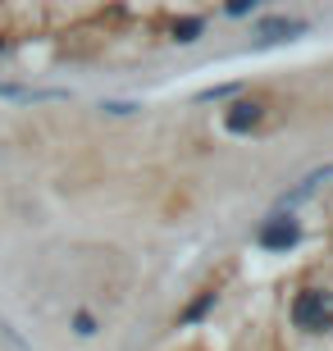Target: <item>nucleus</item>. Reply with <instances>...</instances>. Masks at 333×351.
<instances>
[{
    "label": "nucleus",
    "instance_id": "obj_1",
    "mask_svg": "<svg viewBox=\"0 0 333 351\" xmlns=\"http://www.w3.org/2000/svg\"><path fill=\"white\" fill-rule=\"evenodd\" d=\"M297 324H306V328H329V324H333V297L306 292V297L297 301Z\"/></svg>",
    "mask_w": 333,
    "mask_h": 351
},
{
    "label": "nucleus",
    "instance_id": "obj_2",
    "mask_svg": "<svg viewBox=\"0 0 333 351\" xmlns=\"http://www.w3.org/2000/svg\"><path fill=\"white\" fill-rule=\"evenodd\" d=\"M0 101H69V91H46V87H19V82H0Z\"/></svg>",
    "mask_w": 333,
    "mask_h": 351
},
{
    "label": "nucleus",
    "instance_id": "obj_3",
    "mask_svg": "<svg viewBox=\"0 0 333 351\" xmlns=\"http://www.w3.org/2000/svg\"><path fill=\"white\" fill-rule=\"evenodd\" d=\"M297 233H301L297 223H288V219H269L265 228H260V242H265V247H292Z\"/></svg>",
    "mask_w": 333,
    "mask_h": 351
},
{
    "label": "nucleus",
    "instance_id": "obj_4",
    "mask_svg": "<svg viewBox=\"0 0 333 351\" xmlns=\"http://www.w3.org/2000/svg\"><path fill=\"white\" fill-rule=\"evenodd\" d=\"M260 114H265V105H256V101H246V105H238V110H229V132H251L260 123Z\"/></svg>",
    "mask_w": 333,
    "mask_h": 351
},
{
    "label": "nucleus",
    "instance_id": "obj_5",
    "mask_svg": "<svg viewBox=\"0 0 333 351\" xmlns=\"http://www.w3.org/2000/svg\"><path fill=\"white\" fill-rule=\"evenodd\" d=\"M297 32H301L297 19H265V23H260V37L265 41H288V37H297Z\"/></svg>",
    "mask_w": 333,
    "mask_h": 351
},
{
    "label": "nucleus",
    "instance_id": "obj_6",
    "mask_svg": "<svg viewBox=\"0 0 333 351\" xmlns=\"http://www.w3.org/2000/svg\"><path fill=\"white\" fill-rule=\"evenodd\" d=\"M329 178H333V165H324V169L306 173V178L297 182V187H292V192H288V196H283V201H301V196H310V192H315V187H320V182H329Z\"/></svg>",
    "mask_w": 333,
    "mask_h": 351
},
{
    "label": "nucleus",
    "instance_id": "obj_7",
    "mask_svg": "<svg viewBox=\"0 0 333 351\" xmlns=\"http://www.w3.org/2000/svg\"><path fill=\"white\" fill-rule=\"evenodd\" d=\"M174 32H179L174 41H192V37H201V19H183V23L174 27Z\"/></svg>",
    "mask_w": 333,
    "mask_h": 351
}]
</instances>
